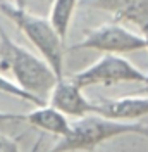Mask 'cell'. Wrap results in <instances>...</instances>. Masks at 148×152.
<instances>
[{"mask_svg": "<svg viewBox=\"0 0 148 152\" xmlns=\"http://www.w3.org/2000/svg\"><path fill=\"white\" fill-rule=\"evenodd\" d=\"M0 69L9 71L22 90L45 99L57 83V75L41 56L16 43L0 24Z\"/></svg>", "mask_w": 148, "mask_h": 152, "instance_id": "1", "label": "cell"}, {"mask_svg": "<svg viewBox=\"0 0 148 152\" xmlns=\"http://www.w3.org/2000/svg\"><path fill=\"white\" fill-rule=\"evenodd\" d=\"M122 135H139L148 138V126L138 121H119L103 118L100 114H88L71 123V132L60 137L50 152H79L93 151L107 140Z\"/></svg>", "mask_w": 148, "mask_h": 152, "instance_id": "2", "label": "cell"}, {"mask_svg": "<svg viewBox=\"0 0 148 152\" xmlns=\"http://www.w3.org/2000/svg\"><path fill=\"white\" fill-rule=\"evenodd\" d=\"M0 12L10 19L17 29L33 43L40 56L54 69L57 78L64 76V40L59 37L48 18H41L16 4L0 2Z\"/></svg>", "mask_w": 148, "mask_h": 152, "instance_id": "3", "label": "cell"}, {"mask_svg": "<svg viewBox=\"0 0 148 152\" xmlns=\"http://www.w3.org/2000/svg\"><path fill=\"white\" fill-rule=\"evenodd\" d=\"M74 83L81 88L93 85H117V83H147L148 75L131 64L124 56L103 54L98 61L71 76Z\"/></svg>", "mask_w": 148, "mask_h": 152, "instance_id": "4", "label": "cell"}, {"mask_svg": "<svg viewBox=\"0 0 148 152\" xmlns=\"http://www.w3.org/2000/svg\"><path fill=\"white\" fill-rule=\"evenodd\" d=\"M147 47L145 37L133 33L117 23H107L95 29H90L81 42L73 45L71 50H96L102 54L124 56L129 52H138Z\"/></svg>", "mask_w": 148, "mask_h": 152, "instance_id": "5", "label": "cell"}, {"mask_svg": "<svg viewBox=\"0 0 148 152\" xmlns=\"http://www.w3.org/2000/svg\"><path fill=\"white\" fill-rule=\"evenodd\" d=\"M48 104L57 111L65 114L67 118H84L88 114H95V104L90 102L83 94V88L78 86L69 78H59L50 92Z\"/></svg>", "mask_w": 148, "mask_h": 152, "instance_id": "6", "label": "cell"}, {"mask_svg": "<svg viewBox=\"0 0 148 152\" xmlns=\"http://www.w3.org/2000/svg\"><path fill=\"white\" fill-rule=\"evenodd\" d=\"M88 4L112 14L115 21L134 24L141 35L148 33V0H88Z\"/></svg>", "mask_w": 148, "mask_h": 152, "instance_id": "7", "label": "cell"}, {"mask_svg": "<svg viewBox=\"0 0 148 152\" xmlns=\"http://www.w3.org/2000/svg\"><path fill=\"white\" fill-rule=\"evenodd\" d=\"M95 114L119 121H136L139 118L148 116V95L103 99L100 102H95Z\"/></svg>", "mask_w": 148, "mask_h": 152, "instance_id": "8", "label": "cell"}, {"mask_svg": "<svg viewBox=\"0 0 148 152\" xmlns=\"http://www.w3.org/2000/svg\"><path fill=\"white\" fill-rule=\"evenodd\" d=\"M24 121L29 123L31 126H35L38 130H43L46 133L57 135L59 138L65 137L67 133L71 132V121L69 118L62 114L60 111H57L55 107L52 105H36L35 111L26 114Z\"/></svg>", "mask_w": 148, "mask_h": 152, "instance_id": "9", "label": "cell"}, {"mask_svg": "<svg viewBox=\"0 0 148 152\" xmlns=\"http://www.w3.org/2000/svg\"><path fill=\"white\" fill-rule=\"evenodd\" d=\"M76 4H78V0H54L52 2L48 21L52 23V26L55 28L59 37L64 42L67 37V31H69V26H71V21H73Z\"/></svg>", "mask_w": 148, "mask_h": 152, "instance_id": "10", "label": "cell"}, {"mask_svg": "<svg viewBox=\"0 0 148 152\" xmlns=\"http://www.w3.org/2000/svg\"><path fill=\"white\" fill-rule=\"evenodd\" d=\"M0 92L10 95V97H16V99H21V100L31 102V104H35V105H45V99H40V97H36V95L29 94V92H26V90H22L16 81L5 78L4 75H0Z\"/></svg>", "mask_w": 148, "mask_h": 152, "instance_id": "11", "label": "cell"}, {"mask_svg": "<svg viewBox=\"0 0 148 152\" xmlns=\"http://www.w3.org/2000/svg\"><path fill=\"white\" fill-rule=\"evenodd\" d=\"M0 152H21L17 140L0 133Z\"/></svg>", "mask_w": 148, "mask_h": 152, "instance_id": "12", "label": "cell"}, {"mask_svg": "<svg viewBox=\"0 0 148 152\" xmlns=\"http://www.w3.org/2000/svg\"><path fill=\"white\" fill-rule=\"evenodd\" d=\"M26 114H16V113H5L0 111V123H16V121H24Z\"/></svg>", "mask_w": 148, "mask_h": 152, "instance_id": "13", "label": "cell"}, {"mask_svg": "<svg viewBox=\"0 0 148 152\" xmlns=\"http://www.w3.org/2000/svg\"><path fill=\"white\" fill-rule=\"evenodd\" d=\"M41 142H43V137H40V140H36V143L33 145V149L29 152H38V149H40V145H41Z\"/></svg>", "mask_w": 148, "mask_h": 152, "instance_id": "14", "label": "cell"}, {"mask_svg": "<svg viewBox=\"0 0 148 152\" xmlns=\"http://www.w3.org/2000/svg\"><path fill=\"white\" fill-rule=\"evenodd\" d=\"M26 2H28V0H16L14 4H16V5H19V7H26Z\"/></svg>", "mask_w": 148, "mask_h": 152, "instance_id": "15", "label": "cell"}, {"mask_svg": "<svg viewBox=\"0 0 148 152\" xmlns=\"http://www.w3.org/2000/svg\"><path fill=\"white\" fill-rule=\"evenodd\" d=\"M143 37H145V42H147V47H145V48L148 50V33H147V35H143Z\"/></svg>", "mask_w": 148, "mask_h": 152, "instance_id": "16", "label": "cell"}]
</instances>
